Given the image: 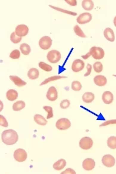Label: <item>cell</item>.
Instances as JSON below:
<instances>
[{
  "label": "cell",
  "mask_w": 116,
  "mask_h": 174,
  "mask_svg": "<svg viewBox=\"0 0 116 174\" xmlns=\"http://www.w3.org/2000/svg\"><path fill=\"white\" fill-rule=\"evenodd\" d=\"M1 138L3 142L7 145L15 144L18 140L19 136L14 130L9 129L4 131L2 133Z\"/></svg>",
  "instance_id": "obj_1"
},
{
  "label": "cell",
  "mask_w": 116,
  "mask_h": 174,
  "mask_svg": "<svg viewBox=\"0 0 116 174\" xmlns=\"http://www.w3.org/2000/svg\"><path fill=\"white\" fill-rule=\"evenodd\" d=\"M90 56H92L96 60H100L104 57L105 53L103 50L101 48L94 47H92L88 53Z\"/></svg>",
  "instance_id": "obj_2"
},
{
  "label": "cell",
  "mask_w": 116,
  "mask_h": 174,
  "mask_svg": "<svg viewBox=\"0 0 116 174\" xmlns=\"http://www.w3.org/2000/svg\"><path fill=\"white\" fill-rule=\"evenodd\" d=\"M47 57L48 60L50 62L52 63H56L60 60L61 55L59 51L57 50H53L48 52Z\"/></svg>",
  "instance_id": "obj_3"
},
{
  "label": "cell",
  "mask_w": 116,
  "mask_h": 174,
  "mask_svg": "<svg viewBox=\"0 0 116 174\" xmlns=\"http://www.w3.org/2000/svg\"><path fill=\"white\" fill-rule=\"evenodd\" d=\"M13 156L16 161L22 162L25 161L27 158V154L24 150L18 149L15 151Z\"/></svg>",
  "instance_id": "obj_4"
},
{
  "label": "cell",
  "mask_w": 116,
  "mask_h": 174,
  "mask_svg": "<svg viewBox=\"0 0 116 174\" xmlns=\"http://www.w3.org/2000/svg\"><path fill=\"white\" fill-rule=\"evenodd\" d=\"M80 148L84 150H88L91 149L93 146V142L90 137L86 136L83 137L79 141Z\"/></svg>",
  "instance_id": "obj_5"
},
{
  "label": "cell",
  "mask_w": 116,
  "mask_h": 174,
  "mask_svg": "<svg viewBox=\"0 0 116 174\" xmlns=\"http://www.w3.org/2000/svg\"><path fill=\"white\" fill-rule=\"evenodd\" d=\"M56 127L57 129L61 130H66L71 126V123L68 119L62 118L60 119L56 123Z\"/></svg>",
  "instance_id": "obj_6"
},
{
  "label": "cell",
  "mask_w": 116,
  "mask_h": 174,
  "mask_svg": "<svg viewBox=\"0 0 116 174\" xmlns=\"http://www.w3.org/2000/svg\"><path fill=\"white\" fill-rule=\"evenodd\" d=\"M52 42V40L49 36H44L39 41V46L43 50H48L51 46Z\"/></svg>",
  "instance_id": "obj_7"
},
{
  "label": "cell",
  "mask_w": 116,
  "mask_h": 174,
  "mask_svg": "<svg viewBox=\"0 0 116 174\" xmlns=\"http://www.w3.org/2000/svg\"><path fill=\"white\" fill-rule=\"evenodd\" d=\"M102 161L104 165L108 167H113L115 163L114 158L112 155L109 154L104 155L102 158Z\"/></svg>",
  "instance_id": "obj_8"
},
{
  "label": "cell",
  "mask_w": 116,
  "mask_h": 174,
  "mask_svg": "<svg viewBox=\"0 0 116 174\" xmlns=\"http://www.w3.org/2000/svg\"><path fill=\"white\" fill-rule=\"evenodd\" d=\"M92 19V15L88 13H85L80 15L77 18V21L79 24H84L90 22Z\"/></svg>",
  "instance_id": "obj_9"
},
{
  "label": "cell",
  "mask_w": 116,
  "mask_h": 174,
  "mask_svg": "<svg viewBox=\"0 0 116 174\" xmlns=\"http://www.w3.org/2000/svg\"><path fill=\"white\" fill-rule=\"evenodd\" d=\"M29 31L28 27L24 24H21L17 26L15 29L16 34L21 37L27 35Z\"/></svg>",
  "instance_id": "obj_10"
},
{
  "label": "cell",
  "mask_w": 116,
  "mask_h": 174,
  "mask_svg": "<svg viewBox=\"0 0 116 174\" xmlns=\"http://www.w3.org/2000/svg\"><path fill=\"white\" fill-rule=\"evenodd\" d=\"M85 65V63L83 60L79 59H76L73 62L71 68L74 72H78L83 70Z\"/></svg>",
  "instance_id": "obj_11"
},
{
  "label": "cell",
  "mask_w": 116,
  "mask_h": 174,
  "mask_svg": "<svg viewBox=\"0 0 116 174\" xmlns=\"http://www.w3.org/2000/svg\"><path fill=\"white\" fill-rule=\"evenodd\" d=\"M46 96L48 99L51 101H55L58 98V91L55 87H51L49 88Z\"/></svg>",
  "instance_id": "obj_12"
},
{
  "label": "cell",
  "mask_w": 116,
  "mask_h": 174,
  "mask_svg": "<svg viewBox=\"0 0 116 174\" xmlns=\"http://www.w3.org/2000/svg\"><path fill=\"white\" fill-rule=\"evenodd\" d=\"M95 163L94 160L91 158H87L83 162V169L87 171H90L93 170L95 167Z\"/></svg>",
  "instance_id": "obj_13"
},
{
  "label": "cell",
  "mask_w": 116,
  "mask_h": 174,
  "mask_svg": "<svg viewBox=\"0 0 116 174\" xmlns=\"http://www.w3.org/2000/svg\"><path fill=\"white\" fill-rule=\"evenodd\" d=\"M102 99L105 104H110L113 101V94L109 91H106L102 95Z\"/></svg>",
  "instance_id": "obj_14"
},
{
  "label": "cell",
  "mask_w": 116,
  "mask_h": 174,
  "mask_svg": "<svg viewBox=\"0 0 116 174\" xmlns=\"http://www.w3.org/2000/svg\"><path fill=\"white\" fill-rule=\"evenodd\" d=\"M94 81L96 85L99 87H103L106 84L107 80L105 77L100 75L95 76L94 78Z\"/></svg>",
  "instance_id": "obj_15"
},
{
  "label": "cell",
  "mask_w": 116,
  "mask_h": 174,
  "mask_svg": "<svg viewBox=\"0 0 116 174\" xmlns=\"http://www.w3.org/2000/svg\"><path fill=\"white\" fill-rule=\"evenodd\" d=\"M105 38L109 41L113 42L115 40V36L113 31L110 28L108 27L105 29L104 31Z\"/></svg>",
  "instance_id": "obj_16"
},
{
  "label": "cell",
  "mask_w": 116,
  "mask_h": 174,
  "mask_svg": "<svg viewBox=\"0 0 116 174\" xmlns=\"http://www.w3.org/2000/svg\"><path fill=\"white\" fill-rule=\"evenodd\" d=\"M18 96V94L17 91L14 89H10L6 93L7 98L10 101H14L17 98Z\"/></svg>",
  "instance_id": "obj_17"
},
{
  "label": "cell",
  "mask_w": 116,
  "mask_h": 174,
  "mask_svg": "<svg viewBox=\"0 0 116 174\" xmlns=\"http://www.w3.org/2000/svg\"><path fill=\"white\" fill-rule=\"evenodd\" d=\"M66 164V162L65 160L61 159L53 164V167L55 170L59 171L64 168Z\"/></svg>",
  "instance_id": "obj_18"
},
{
  "label": "cell",
  "mask_w": 116,
  "mask_h": 174,
  "mask_svg": "<svg viewBox=\"0 0 116 174\" xmlns=\"http://www.w3.org/2000/svg\"><path fill=\"white\" fill-rule=\"evenodd\" d=\"M10 78L15 85L19 87L24 86L27 84L26 82L17 76H10Z\"/></svg>",
  "instance_id": "obj_19"
},
{
  "label": "cell",
  "mask_w": 116,
  "mask_h": 174,
  "mask_svg": "<svg viewBox=\"0 0 116 174\" xmlns=\"http://www.w3.org/2000/svg\"><path fill=\"white\" fill-rule=\"evenodd\" d=\"M34 119L37 124L42 126L46 125L48 123L45 118L40 114H36L35 115Z\"/></svg>",
  "instance_id": "obj_20"
},
{
  "label": "cell",
  "mask_w": 116,
  "mask_h": 174,
  "mask_svg": "<svg viewBox=\"0 0 116 174\" xmlns=\"http://www.w3.org/2000/svg\"><path fill=\"white\" fill-rule=\"evenodd\" d=\"M95 95L91 92H86L85 93L82 97L83 102L89 104L92 103L95 99Z\"/></svg>",
  "instance_id": "obj_21"
},
{
  "label": "cell",
  "mask_w": 116,
  "mask_h": 174,
  "mask_svg": "<svg viewBox=\"0 0 116 174\" xmlns=\"http://www.w3.org/2000/svg\"><path fill=\"white\" fill-rule=\"evenodd\" d=\"M39 73L38 69L35 68L30 69L28 73V77L31 80L37 79L39 76Z\"/></svg>",
  "instance_id": "obj_22"
},
{
  "label": "cell",
  "mask_w": 116,
  "mask_h": 174,
  "mask_svg": "<svg viewBox=\"0 0 116 174\" xmlns=\"http://www.w3.org/2000/svg\"><path fill=\"white\" fill-rule=\"evenodd\" d=\"M83 8L86 11H91L94 7V4L93 1L90 0H85L82 3Z\"/></svg>",
  "instance_id": "obj_23"
},
{
  "label": "cell",
  "mask_w": 116,
  "mask_h": 174,
  "mask_svg": "<svg viewBox=\"0 0 116 174\" xmlns=\"http://www.w3.org/2000/svg\"><path fill=\"white\" fill-rule=\"evenodd\" d=\"M25 106V104L23 101H17L13 105V109L15 111H19L24 108Z\"/></svg>",
  "instance_id": "obj_24"
},
{
  "label": "cell",
  "mask_w": 116,
  "mask_h": 174,
  "mask_svg": "<svg viewBox=\"0 0 116 174\" xmlns=\"http://www.w3.org/2000/svg\"><path fill=\"white\" fill-rule=\"evenodd\" d=\"M20 49L22 53L25 56L29 55L31 51L30 46L26 43H23L21 45Z\"/></svg>",
  "instance_id": "obj_25"
},
{
  "label": "cell",
  "mask_w": 116,
  "mask_h": 174,
  "mask_svg": "<svg viewBox=\"0 0 116 174\" xmlns=\"http://www.w3.org/2000/svg\"><path fill=\"white\" fill-rule=\"evenodd\" d=\"M107 144L111 149H116V137L111 136L109 137L107 141Z\"/></svg>",
  "instance_id": "obj_26"
},
{
  "label": "cell",
  "mask_w": 116,
  "mask_h": 174,
  "mask_svg": "<svg viewBox=\"0 0 116 174\" xmlns=\"http://www.w3.org/2000/svg\"><path fill=\"white\" fill-rule=\"evenodd\" d=\"M66 78V77L61 76H53L46 79L43 81L42 83L40 84V86H41L44 85H45L48 83V82L61 79L62 78Z\"/></svg>",
  "instance_id": "obj_27"
},
{
  "label": "cell",
  "mask_w": 116,
  "mask_h": 174,
  "mask_svg": "<svg viewBox=\"0 0 116 174\" xmlns=\"http://www.w3.org/2000/svg\"><path fill=\"white\" fill-rule=\"evenodd\" d=\"M82 87L81 84L78 81H74L71 84V89L75 91H79L81 90Z\"/></svg>",
  "instance_id": "obj_28"
},
{
  "label": "cell",
  "mask_w": 116,
  "mask_h": 174,
  "mask_svg": "<svg viewBox=\"0 0 116 174\" xmlns=\"http://www.w3.org/2000/svg\"><path fill=\"white\" fill-rule=\"evenodd\" d=\"M93 68L95 72L100 73L103 70V65L100 62L96 61L94 64Z\"/></svg>",
  "instance_id": "obj_29"
},
{
  "label": "cell",
  "mask_w": 116,
  "mask_h": 174,
  "mask_svg": "<svg viewBox=\"0 0 116 174\" xmlns=\"http://www.w3.org/2000/svg\"><path fill=\"white\" fill-rule=\"evenodd\" d=\"M39 66L42 69L47 72L50 71L52 70L51 66L47 64L45 62L42 61L40 62L39 63Z\"/></svg>",
  "instance_id": "obj_30"
},
{
  "label": "cell",
  "mask_w": 116,
  "mask_h": 174,
  "mask_svg": "<svg viewBox=\"0 0 116 174\" xmlns=\"http://www.w3.org/2000/svg\"><path fill=\"white\" fill-rule=\"evenodd\" d=\"M22 39V37H19L16 34L15 32H13L10 36V40L14 44L20 42Z\"/></svg>",
  "instance_id": "obj_31"
},
{
  "label": "cell",
  "mask_w": 116,
  "mask_h": 174,
  "mask_svg": "<svg viewBox=\"0 0 116 174\" xmlns=\"http://www.w3.org/2000/svg\"><path fill=\"white\" fill-rule=\"evenodd\" d=\"M74 31L76 34L80 37L83 38L86 37L85 34L78 25H76L74 27Z\"/></svg>",
  "instance_id": "obj_32"
},
{
  "label": "cell",
  "mask_w": 116,
  "mask_h": 174,
  "mask_svg": "<svg viewBox=\"0 0 116 174\" xmlns=\"http://www.w3.org/2000/svg\"><path fill=\"white\" fill-rule=\"evenodd\" d=\"M52 8L55 9V10H57L58 11L63 12L64 13L68 14L71 15H73V16H76L77 15V14L75 13L69 11H68L66 10L63 9H61L60 8L53 6L51 5H49Z\"/></svg>",
  "instance_id": "obj_33"
},
{
  "label": "cell",
  "mask_w": 116,
  "mask_h": 174,
  "mask_svg": "<svg viewBox=\"0 0 116 174\" xmlns=\"http://www.w3.org/2000/svg\"><path fill=\"white\" fill-rule=\"evenodd\" d=\"M43 108L48 113L47 116V119L53 117V110L52 107L48 106H45L43 107Z\"/></svg>",
  "instance_id": "obj_34"
},
{
  "label": "cell",
  "mask_w": 116,
  "mask_h": 174,
  "mask_svg": "<svg viewBox=\"0 0 116 174\" xmlns=\"http://www.w3.org/2000/svg\"><path fill=\"white\" fill-rule=\"evenodd\" d=\"M20 56V52L17 50H13L10 54V57L13 59H17L19 58Z\"/></svg>",
  "instance_id": "obj_35"
},
{
  "label": "cell",
  "mask_w": 116,
  "mask_h": 174,
  "mask_svg": "<svg viewBox=\"0 0 116 174\" xmlns=\"http://www.w3.org/2000/svg\"><path fill=\"white\" fill-rule=\"evenodd\" d=\"M70 105L69 101L67 99L62 100L60 104V107L63 109H65L69 107Z\"/></svg>",
  "instance_id": "obj_36"
},
{
  "label": "cell",
  "mask_w": 116,
  "mask_h": 174,
  "mask_svg": "<svg viewBox=\"0 0 116 174\" xmlns=\"http://www.w3.org/2000/svg\"><path fill=\"white\" fill-rule=\"evenodd\" d=\"M0 125L6 127H7L8 126L6 118L1 115H0Z\"/></svg>",
  "instance_id": "obj_37"
},
{
  "label": "cell",
  "mask_w": 116,
  "mask_h": 174,
  "mask_svg": "<svg viewBox=\"0 0 116 174\" xmlns=\"http://www.w3.org/2000/svg\"><path fill=\"white\" fill-rule=\"evenodd\" d=\"M86 68L87 69V71L86 73V74H84V77L87 76L91 74L92 72V65L88 63Z\"/></svg>",
  "instance_id": "obj_38"
},
{
  "label": "cell",
  "mask_w": 116,
  "mask_h": 174,
  "mask_svg": "<svg viewBox=\"0 0 116 174\" xmlns=\"http://www.w3.org/2000/svg\"><path fill=\"white\" fill-rule=\"evenodd\" d=\"M116 124V120H113L108 121H106L102 124L100 126V127H103L108 125L111 124Z\"/></svg>",
  "instance_id": "obj_39"
},
{
  "label": "cell",
  "mask_w": 116,
  "mask_h": 174,
  "mask_svg": "<svg viewBox=\"0 0 116 174\" xmlns=\"http://www.w3.org/2000/svg\"><path fill=\"white\" fill-rule=\"evenodd\" d=\"M61 174H76V173L75 171L73 169L71 168L67 169L65 171L61 173Z\"/></svg>",
  "instance_id": "obj_40"
},
{
  "label": "cell",
  "mask_w": 116,
  "mask_h": 174,
  "mask_svg": "<svg viewBox=\"0 0 116 174\" xmlns=\"http://www.w3.org/2000/svg\"><path fill=\"white\" fill-rule=\"evenodd\" d=\"M68 4L72 6H75L77 5V2L76 1H65Z\"/></svg>",
  "instance_id": "obj_41"
},
{
  "label": "cell",
  "mask_w": 116,
  "mask_h": 174,
  "mask_svg": "<svg viewBox=\"0 0 116 174\" xmlns=\"http://www.w3.org/2000/svg\"><path fill=\"white\" fill-rule=\"evenodd\" d=\"M114 24L115 27H116V16L114 18Z\"/></svg>",
  "instance_id": "obj_42"
}]
</instances>
